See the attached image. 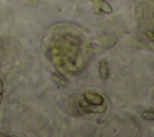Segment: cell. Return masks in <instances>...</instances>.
Here are the masks:
<instances>
[{"instance_id": "1", "label": "cell", "mask_w": 154, "mask_h": 137, "mask_svg": "<svg viewBox=\"0 0 154 137\" xmlns=\"http://www.w3.org/2000/svg\"><path fill=\"white\" fill-rule=\"evenodd\" d=\"M91 2H93V5H94V12H100V11H102V12L108 13V14L113 12L112 6H111L107 1H105V0H94V1H91Z\"/></svg>"}, {"instance_id": "2", "label": "cell", "mask_w": 154, "mask_h": 137, "mask_svg": "<svg viewBox=\"0 0 154 137\" xmlns=\"http://www.w3.org/2000/svg\"><path fill=\"white\" fill-rule=\"evenodd\" d=\"M99 76L102 81H106L109 76V67H108V61L106 59H101L99 61Z\"/></svg>"}, {"instance_id": "3", "label": "cell", "mask_w": 154, "mask_h": 137, "mask_svg": "<svg viewBox=\"0 0 154 137\" xmlns=\"http://www.w3.org/2000/svg\"><path fill=\"white\" fill-rule=\"evenodd\" d=\"M51 78H52L53 83H54L55 85H58V87H63V88L69 87V81H67L63 75H60V73H58V72H53L52 76H51Z\"/></svg>"}, {"instance_id": "4", "label": "cell", "mask_w": 154, "mask_h": 137, "mask_svg": "<svg viewBox=\"0 0 154 137\" xmlns=\"http://www.w3.org/2000/svg\"><path fill=\"white\" fill-rule=\"evenodd\" d=\"M85 97L90 101V103L93 105H100L102 103V97L100 95H95V94H91V93H87L85 94Z\"/></svg>"}, {"instance_id": "5", "label": "cell", "mask_w": 154, "mask_h": 137, "mask_svg": "<svg viewBox=\"0 0 154 137\" xmlns=\"http://www.w3.org/2000/svg\"><path fill=\"white\" fill-rule=\"evenodd\" d=\"M141 117H142V119H144V120L152 121V120H154V111H143V112L141 113Z\"/></svg>"}, {"instance_id": "6", "label": "cell", "mask_w": 154, "mask_h": 137, "mask_svg": "<svg viewBox=\"0 0 154 137\" xmlns=\"http://www.w3.org/2000/svg\"><path fill=\"white\" fill-rule=\"evenodd\" d=\"M146 36L152 43H154V30H146Z\"/></svg>"}, {"instance_id": "7", "label": "cell", "mask_w": 154, "mask_h": 137, "mask_svg": "<svg viewBox=\"0 0 154 137\" xmlns=\"http://www.w3.org/2000/svg\"><path fill=\"white\" fill-rule=\"evenodd\" d=\"M0 94H4V83L1 78H0Z\"/></svg>"}, {"instance_id": "8", "label": "cell", "mask_w": 154, "mask_h": 137, "mask_svg": "<svg viewBox=\"0 0 154 137\" xmlns=\"http://www.w3.org/2000/svg\"><path fill=\"white\" fill-rule=\"evenodd\" d=\"M1 102H2V94H0V105H1Z\"/></svg>"}]
</instances>
